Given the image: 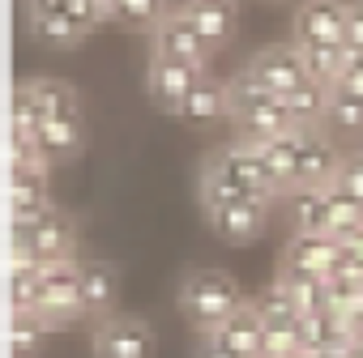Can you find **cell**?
<instances>
[{
	"label": "cell",
	"instance_id": "13",
	"mask_svg": "<svg viewBox=\"0 0 363 358\" xmlns=\"http://www.w3.org/2000/svg\"><path fill=\"white\" fill-rule=\"evenodd\" d=\"M179 13H184L197 35L218 52L235 39V26H240V0H184L179 5Z\"/></svg>",
	"mask_w": 363,
	"mask_h": 358
},
{
	"label": "cell",
	"instance_id": "12",
	"mask_svg": "<svg viewBox=\"0 0 363 358\" xmlns=\"http://www.w3.org/2000/svg\"><path fill=\"white\" fill-rule=\"evenodd\" d=\"M269 214H274V201H240V205H227L218 214H206V222L214 226L218 239L244 248V243H257L269 231Z\"/></svg>",
	"mask_w": 363,
	"mask_h": 358
},
{
	"label": "cell",
	"instance_id": "3",
	"mask_svg": "<svg viewBox=\"0 0 363 358\" xmlns=\"http://www.w3.org/2000/svg\"><path fill=\"white\" fill-rule=\"evenodd\" d=\"M13 260H35L43 269L77 260V222L65 209H52L30 231H13Z\"/></svg>",
	"mask_w": 363,
	"mask_h": 358
},
{
	"label": "cell",
	"instance_id": "1",
	"mask_svg": "<svg viewBox=\"0 0 363 358\" xmlns=\"http://www.w3.org/2000/svg\"><path fill=\"white\" fill-rule=\"evenodd\" d=\"M175 303L184 311V320L197 328V333H218L248 299L240 290V282L223 269H193L179 277L175 286Z\"/></svg>",
	"mask_w": 363,
	"mask_h": 358
},
{
	"label": "cell",
	"instance_id": "22",
	"mask_svg": "<svg viewBox=\"0 0 363 358\" xmlns=\"http://www.w3.org/2000/svg\"><path fill=\"white\" fill-rule=\"evenodd\" d=\"M231 120V103H227V81L206 77L179 107V120H193V124H210V120Z\"/></svg>",
	"mask_w": 363,
	"mask_h": 358
},
{
	"label": "cell",
	"instance_id": "4",
	"mask_svg": "<svg viewBox=\"0 0 363 358\" xmlns=\"http://www.w3.org/2000/svg\"><path fill=\"white\" fill-rule=\"evenodd\" d=\"M30 316L48 333L52 328H65V324H73V320L86 316V303H82V260L43 269V286H39V299H35Z\"/></svg>",
	"mask_w": 363,
	"mask_h": 358
},
{
	"label": "cell",
	"instance_id": "15",
	"mask_svg": "<svg viewBox=\"0 0 363 358\" xmlns=\"http://www.w3.org/2000/svg\"><path fill=\"white\" fill-rule=\"evenodd\" d=\"M30 137H35L39 158H43L48 166H65V162H77L82 149H86V120H82V115L48 120V124H39Z\"/></svg>",
	"mask_w": 363,
	"mask_h": 358
},
{
	"label": "cell",
	"instance_id": "9",
	"mask_svg": "<svg viewBox=\"0 0 363 358\" xmlns=\"http://www.w3.org/2000/svg\"><path fill=\"white\" fill-rule=\"evenodd\" d=\"M150 39H154V52L150 56H162V60H184V64H206V69L214 60V47L197 35V26L179 13V9H171V18Z\"/></svg>",
	"mask_w": 363,
	"mask_h": 358
},
{
	"label": "cell",
	"instance_id": "24",
	"mask_svg": "<svg viewBox=\"0 0 363 358\" xmlns=\"http://www.w3.org/2000/svg\"><path fill=\"white\" fill-rule=\"evenodd\" d=\"M282 94H274L269 86H261L248 69H240L231 81H227V103H231V120H240V115H248V111H261V107H269V103H278Z\"/></svg>",
	"mask_w": 363,
	"mask_h": 358
},
{
	"label": "cell",
	"instance_id": "8",
	"mask_svg": "<svg viewBox=\"0 0 363 358\" xmlns=\"http://www.w3.org/2000/svg\"><path fill=\"white\" fill-rule=\"evenodd\" d=\"M244 69H248L261 86H269L274 94H291V90H299L303 81H312V77H308V64H303V52H299L295 43L261 47Z\"/></svg>",
	"mask_w": 363,
	"mask_h": 358
},
{
	"label": "cell",
	"instance_id": "31",
	"mask_svg": "<svg viewBox=\"0 0 363 358\" xmlns=\"http://www.w3.org/2000/svg\"><path fill=\"white\" fill-rule=\"evenodd\" d=\"M197 358H240L231 345H223V337L218 333H201L197 337Z\"/></svg>",
	"mask_w": 363,
	"mask_h": 358
},
{
	"label": "cell",
	"instance_id": "34",
	"mask_svg": "<svg viewBox=\"0 0 363 358\" xmlns=\"http://www.w3.org/2000/svg\"><path fill=\"white\" fill-rule=\"evenodd\" d=\"M103 5H111V0H103Z\"/></svg>",
	"mask_w": 363,
	"mask_h": 358
},
{
	"label": "cell",
	"instance_id": "27",
	"mask_svg": "<svg viewBox=\"0 0 363 358\" xmlns=\"http://www.w3.org/2000/svg\"><path fill=\"white\" fill-rule=\"evenodd\" d=\"M325 124L337 132H363V98L346 94V90H329V111Z\"/></svg>",
	"mask_w": 363,
	"mask_h": 358
},
{
	"label": "cell",
	"instance_id": "29",
	"mask_svg": "<svg viewBox=\"0 0 363 358\" xmlns=\"http://www.w3.org/2000/svg\"><path fill=\"white\" fill-rule=\"evenodd\" d=\"M43 333H48V328H43L35 316H13V333H9L13 358H35L39 345H43Z\"/></svg>",
	"mask_w": 363,
	"mask_h": 358
},
{
	"label": "cell",
	"instance_id": "17",
	"mask_svg": "<svg viewBox=\"0 0 363 358\" xmlns=\"http://www.w3.org/2000/svg\"><path fill=\"white\" fill-rule=\"evenodd\" d=\"M35 18H69L86 35H94L103 22H111L103 0H30V22Z\"/></svg>",
	"mask_w": 363,
	"mask_h": 358
},
{
	"label": "cell",
	"instance_id": "5",
	"mask_svg": "<svg viewBox=\"0 0 363 358\" xmlns=\"http://www.w3.org/2000/svg\"><path fill=\"white\" fill-rule=\"evenodd\" d=\"M94 358H158V333L141 316H107L90 328Z\"/></svg>",
	"mask_w": 363,
	"mask_h": 358
},
{
	"label": "cell",
	"instance_id": "33",
	"mask_svg": "<svg viewBox=\"0 0 363 358\" xmlns=\"http://www.w3.org/2000/svg\"><path fill=\"white\" fill-rule=\"evenodd\" d=\"M337 316H342V320H346V328H350V333H354V337H363V294H359V299H354V303H346V307H342V311H337Z\"/></svg>",
	"mask_w": 363,
	"mask_h": 358
},
{
	"label": "cell",
	"instance_id": "2",
	"mask_svg": "<svg viewBox=\"0 0 363 358\" xmlns=\"http://www.w3.org/2000/svg\"><path fill=\"white\" fill-rule=\"evenodd\" d=\"M82 115V94L77 86L60 81V77H35V81H18L13 90V128L35 132L48 120H69Z\"/></svg>",
	"mask_w": 363,
	"mask_h": 358
},
{
	"label": "cell",
	"instance_id": "35",
	"mask_svg": "<svg viewBox=\"0 0 363 358\" xmlns=\"http://www.w3.org/2000/svg\"><path fill=\"white\" fill-rule=\"evenodd\" d=\"M359 345H363V337H359Z\"/></svg>",
	"mask_w": 363,
	"mask_h": 358
},
{
	"label": "cell",
	"instance_id": "32",
	"mask_svg": "<svg viewBox=\"0 0 363 358\" xmlns=\"http://www.w3.org/2000/svg\"><path fill=\"white\" fill-rule=\"evenodd\" d=\"M333 90H346V94H359V98H363V56H354V60H350L346 77H342Z\"/></svg>",
	"mask_w": 363,
	"mask_h": 358
},
{
	"label": "cell",
	"instance_id": "7",
	"mask_svg": "<svg viewBox=\"0 0 363 358\" xmlns=\"http://www.w3.org/2000/svg\"><path fill=\"white\" fill-rule=\"evenodd\" d=\"M342 149L333 145V137L320 124H303V141H299V166H295V188H333V179L342 171Z\"/></svg>",
	"mask_w": 363,
	"mask_h": 358
},
{
	"label": "cell",
	"instance_id": "28",
	"mask_svg": "<svg viewBox=\"0 0 363 358\" xmlns=\"http://www.w3.org/2000/svg\"><path fill=\"white\" fill-rule=\"evenodd\" d=\"M30 30H35V39L43 47H56V52H69V47H77L86 39V30H77L69 18H35Z\"/></svg>",
	"mask_w": 363,
	"mask_h": 358
},
{
	"label": "cell",
	"instance_id": "10",
	"mask_svg": "<svg viewBox=\"0 0 363 358\" xmlns=\"http://www.w3.org/2000/svg\"><path fill=\"white\" fill-rule=\"evenodd\" d=\"M346 9L350 5H342V0H303L291 22V43H346Z\"/></svg>",
	"mask_w": 363,
	"mask_h": 358
},
{
	"label": "cell",
	"instance_id": "26",
	"mask_svg": "<svg viewBox=\"0 0 363 358\" xmlns=\"http://www.w3.org/2000/svg\"><path fill=\"white\" fill-rule=\"evenodd\" d=\"M252 307H257V316H261L265 328H295V324L303 320V311H299L286 294H278L274 286H269L261 299H252Z\"/></svg>",
	"mask_w": 363,
	"mask_h": 358
},
{
	"label": "cell",
	"instance_id": "30",
	"mask_svg": "<svg viewBox=\"0 0 363 358\" xmlns=\"http://www.w3.org/2000/svg\"><path fill=\"white\" fill-rule=\"evenodd\" d=\"M346 47L354 56H363V0H354L346 9Z\"/></svg>",
	"mask_w": 363,
	"mask_h": 358
},
{
	"label": "cell",
	"instance_id": "20",
	"mask_svg": "<svg viewBox=\"0 0 363 358\" xmlns=\"http://www.w3.org/2000/svg\"><path fill=\"white\" fill-rule=\"evenodd\" d=\"M269 286H274L278 294H286L303 316L329 307V282H320V277H308V273H295V269H282V265H278V273H274Z\"/></svg>",
	"mask_w": 363,
	"mask_h": 358
},
{
	"label": "cell",
	"instance_id": "16",
	"mask_svg": "<svg viewBox=\"0 0 363 358\" xmlns=\"http://www.w3.org/2000/svg\"><path fill=\"white\" fill-rule=\"evenodd\" d=\"M299 141H303V124H299L295 132L278 137V141H261V145H252V149H257V158L265 162V171H269V179L278 184V192H282V197H286V192H291V184H295Z\"/></svg>",
	"mask_w": 363,
	"mask_h": 358
},
{
	"label": "cell",
	"instance_id": "23",
	"mask_svg": "<svg viewBox=\"0 0 363 358\" xmlns=\"http://www.w3.org/2000/svg\"><path fill=\"white\" fill-rule=\"evenodd\" d=\"M107 13H111V22H120L128 30H145V35H154L171 18L167 0H111Z\"/></svg>",
	"mask_w": 363,
	"mask_h": 358
},
{
	"label": "cell",
	"instance_id": "19",
	"mask_svg": "<svg viewBox=\"0 0 363 358\" xmlns=\"http://www.w3.org/2000/svg\"><path fill=\"white\" fill-rule=\"evenodd\" d=\"M295 47H299V43H295ZM299 52H303L308 77L320 81V86H329V90L346 77V69H350V60H354V52H350L346 43H303Z\"/></svg>",
	"mask_w": 363,
	"mask_h": 358
},
{
	"label": "cell",
	"instance_id": "11",
	"mask_svg": "<svg viewBox=\"0 0 363 358\" xmlns=\"http://www.w3.org/2000/svg\"><path fill=\"white\" fill-rule=\"evenodd\" d=\"M342 265V239L333 235H291L286 252H282V269H295V273H308V277H320L329 282Z\"/></svg>",
	"mask_w": 363,
	"mask_h": 358
},
{
	"label": "cell",
	"instance_id": "6",
	"mask_svg": "<svg viewBox=\"0 0 363 358\" xmlns=\"http://www.w3.org/2000/svg\"><path fill=\"white\" fill-rule=\"evenodd\" d=\"M210 77L206 64H184V60H162V56H150V69H145V90H150V103L167 115H179L184 98Z\"/></svg>",
	"mask_w": 363,
	"mask_h": 358
},
{
	"label": "cell",
	"instance_id": "18",
	"mask_svg": "<svg viewBox=\"0 0 363 358\" xmlns=\"http://www.w3.org/2000/svg\"><path fill=\"white\" fill-rule=\"evenodd\" d=\"M295 235H329V188H295L286 192Z\"/></svg>",
	"mask_w": 363,
	"mask_h": 358
},
{
	"label": "cell",
	"instance_id": "21",
	"mask_svg": "<svg viewBox=\"0 0 363 358\" xmlns=\"http://www.w3.org/2000/svg\"><path fill=\"white\" fill-rule=\"evenodd\" d=\"M218 337H223V345H231L240 358H261V345H265V324H261V316H257V307H252V299L218 328Z\"/></svg>",
	"mask_w": 363,
	"mask_h": 358
},
{
	"label": "cell",
	"instance_id": "14",
	"mask_svg": "<svg viewBox=\"0 0 363 358\" xmlns=\"http://www.w3.org/2000/svg\"><path fill=\"white\" fill-rule=\"evenodd\" d=\"M116 299H120V269L103 256H86L82 260V303L86 316L99 324L107 316H116Z\"/></svg>",
	"mask_w": 363,
	"mask_h": 358
},
{
	"label": "cell",
	"instance_id": "25",
	"mask_svg": "<svg viewBox=\"0 0 363 358\" xmlns=\"http://www.w3.org/2000/svg\"><path fill=\"white\" fill-rule=\"evenodd\" d=\"M282 103H286V111H291L295 124H325V111H329V86H320V81H303L299 90L282 94Z\"/></svg>",
	"mask_w": 363,
	"mask_h": 358
}]
</instances>
